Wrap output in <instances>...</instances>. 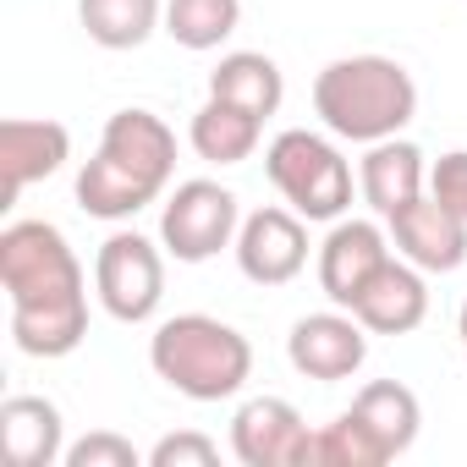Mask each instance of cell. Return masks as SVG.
<instances>
[{"instance_id": "8", "label": "cell", "mask_w": 467, "mask_h": 467, "mask_svg": "<svg viewBox=\"0 0 467 467\" xmlns=\"http://www.w3.org/2000/svg\"><path fill=\"white\" fill-rule=\"evenodd\" d=\"M237 270L254 281V286H286L308 270V225L303 214L286 203H270V209H254L243 225H237Z\"/></svg>"}, {"instance_id": "1", "label": "cell", "mask_w": 467, "mask_h": 467, "mask_svg": "<svg viewBox=\"0 0 467 467\" xmlns=\"http://www.w3.org/2000/svg\"><path fill=\"white\" fill-rule=\"evenodd\" d=\"M0 286L12 303V347L23 358H67L88 336V275L50 220L0 231Z\"/></svg>"}, {"instance_id": "13", "label": "cell", "mask_w": 467, "mask_h": 467, "mask_svg": "<svg viewBox=\"0 0 467 467\" xmlns=\"http://www.w3.org/2000/svg\"><path fill=\"white\" fill-rule=\"evenodd\" d=\"M352 314L363 319L368 336H412V330L429 319V286H423V270L390 254V259L363 281V292L352 297Z\"/></svg>"}, {"instance_id": "2", "label": "cell", "mask_w": 467, "mask_h": 467, "mask_svg": "<svg viewBox=\"0 0 467 467\" xmlns=\"http://www.w3.org/2000/svg\"><path fill=\"white\" fill-rule=\"evenodd\" d=\"M176 176V132L154 110H116L94 160L78 171V209L94 220H132Z\"/></svg>"}, {"instance_id": "23", "label": "cell", "mask_w": 467, "mask_h": 467, "mask_svg": "<svg viewBox=\"0 0 467 467\" xmlns=\"http://www.w3.org/2000/svg\"><path fill=\"white\" fill-rule=\"evenodd\" d=\"M61 462H67V467H138L143 456H138L132 440H121V434H110V429H94V434H83L78 445H67Z\"/></svg>"}, {"instance_id": "5", "label": "cell", "mask_w": 467, "mask_h": 467, "mask_svg": "<svg viewBox=\"0 0 467 467\" xmlns=\"http://www.w3.org/2000/svg\"><path fill=\"white\" fill-rule=\"evenodd\" d=\"M265 176L303 220H341L352 209V165H347V154L330 138L308 132V127H286L281 138H270Z\"/></svg>"}, {"instance_id": "17", "label": "cell", "mask_w": 467, "mask_h": 467, "mask_svg": "<svg viewBox=\"0 0 467 467\" xmlns=\"http://www.w3.org/2000/svg\"><path fill=\"white\" fill-rule=\"evenodd\" d=\"M209 99H225V105H243L248 116L270 121L286 99V78L281 67L265 56V50H231L220 56V67L209 72Z\"/></svg>"}, {"instance_id": "15", "label": "cell", "mask_w": 467, "mask_h": 467, "mask_svg": "<svg viewBox=\"0 0 467 467\" xmlns=\"http://www.w3.org/2000/svg\"><path fill=\"white\" fill-rule=\"evenodd\" d=\"M358 192H363V203L379 220L401 214L407 203H418L429 192V160H423V149L407 143V138L368 143V154L358 160Z\"/></svg>"}, {"instance_id": "7", "label": "cell", "mask_w": 467, "mask_h": 467, "mask_svg": "<svg viewBox=\"0 0 467 467\" xmlns=\"http://www.w3.org/2000/svg\"><path fill=\"white\" fill-rule=\"evenodd\" d=\"M94 297L121 325H149L165 303V254L138 231H116L94 254Z\"/></svg>"}, {"instance_id": "6", "label": "cell", "mask_w": 467, "mask_h": 467, "mask_svg": "<svg viewBox=\"0 0 467 467\" xmlns=\"http://www.w3.org/2000/svg\"><path fill=\"white\" fill-rule=\"evenodd\" d=\"M237 225H243L237 192L209 176H192V182H176V192L160 209V248L176 265H209L220 248L237 243Z\"/></svg>"}, {"instance_id": "18", "label": "cell", "mask_w": 467, "mask_h": 467, "mask_svg": "<svg viewBox=\"0 0 467 467\" xmlns=\"http://www.w3.org/2000/svg\"><path fill=\"white\" fill-rule=\"evenodd\" d=\"M352 412H358V423L374 434V445L385 451V462L407 456L412 440H418V429H423V407H418V396H412L401 379H374V385H363V390L352 396Z\"/></svg>"}, {"instance_id": "9", "label": "cell", "mask_w": 467, "mask_h": 467, "mask_svg": "<svg viewBox=\"0 0 467 467\" xmlns=\"http://www.w3.org/2000/svg\"><path fill=\"white\" fill-rule=\"evenodd\" d=\"M286 358L303 379L336 385L352 379L368 363V330L352 308H325V314H303L286 336Z\"/></svg>"}, {"instance_id": "19", "label": "cell", "mask_w": 467, "mask_h": 467, "mask_svg": "<svg viewBox=\"0 0 467 467\" xmlns=\"http://www.w3.org/2000/svg\"><path fill=\"white\" fill-rule=\"evenodd\" d=\"M259 138H265V121L248 116L243 105H225V99H203L192 110V127H187L192 154L209 160V165H243V160H254Z\"/></svg>"}, {"instance_id": "21", "label": "cell", "mask_w": 467, "mask_h": 467, "mask_svg": "<svg viewBox=\"0 0 467 467\" xmlns=\"http://www.w3.org/2000/svg\"><path fill=\"white\" fill-rule=\"evenodd\" d=\"M243 23V0H165V34L203 56V50H220Z\"/></svg>"}, {"instance_id": "10", "label": "cell", "mask_w": 467, "mask_h": 467, "mask_svg": "<svg viewBox=\"0 0 467 467\" xmlns=\"http://www.w3.org/2000/svg\"><path fill=\"white\" fill-rule=\"evenodd\" d=\"M308 423L286 396H254L231 418V456L243 467H303L308 462Z\"/></svg>"}, {"instance_id": "12", "label": "cell", "mask_w": 467, "mask_h": 467, "mask_svg": "<svg viewBox=\"0 0 467 467\" xmlns=\"http://www.w3.org/2000/svg\"><path fill=\"white\" fill-rule=\"evenodd\" d=\"M390 259V231L379 220H330V237L319 243V292L336 308H352L363 281Z\"/></svg>"}, {"instance_id": "24", "label": "cell", "mask_w": 467, "mask_h": 467, "mask_svg": "<svg viewBox=\"0 0 467 467\" xmlns=\"http://www.w3.org/2000/svg\"><path fill=\"white\" fill-rule=\"evenodd\" d=\"M214 462H220V445L198 429H182L149 445V467H214Z\"/></svg>"}, {"instance_id": "22", "label": "cell", "mask_w": 467, "mask_h": 467, "mask_svg": "<svg viewBox=\"0 0 467 467\" xmlns=\"http://www.w3.org/2000/svg\"><path fill=\"white\" fill-rule=\"evenodd\" d=\"M303 467H385V451L374 445V434L347 407L336 423H325V429L308 434V462Z\"/></svg>"}, {"instance_id": "3", "label": "cell", "mask_w": 467, "mask_h": 467, "mask_svg": "<svg viewBox=\"0 0 467 467\" xmlns=\"http://www.w3.org/2000/svg\"><path fill=\"white\" fill-rule=\"evenodd\" d=\"M314 116L347 143L401 138L418 116V83L390 56H341L314 78Z\"/></svg>"}, {"instance_id": "16", "label": "cell", "mask_w": 467, "mask_h": 467, "mask_svg": "<svg viewBox=\"0 0 467 467\" xmlns=\"http://www.w3.org/2000/svg\"><path fill=\"white\" fill-rule=\"evenodd\" d=\"M0 451L12 467H56L67 456L61 407L45 396H6L0 407Z\"/></svg>"}, {"instance_id": "26", "label": "cell", "mask_w": 467, "mask_h": 467, "mask_svg": "<svg viewBox=\"0 0 467 467\" xmlns=\"http://www.w3.org/2000/svg\"><path fill=\"white\" fill-rule=\"evenodd\" d=\"M456 336H462V363H467V303H462V319H456Z\"/></svg>"}, {"instance_id": "25", "label": "cell", "mask_w": 467, "mask_h": 467, "mask_svg": "<svg viewBox=\"0 0 467 467\" xmlns=\"http://www.w3.org/2000/svg\"><path fill=\"white\" fill-rule=\"evenodd\" d=\"M429 192L467 220V149H451L429 165Z\"/></svg>"}, {"instance_id": "20", "label": "cell", "mask_w": 467, "mask_h": 467, "mask_svg": "<svg viewBox=\"0 0 467 467\" xmlns=\"http://www.w3.org/2000/svg\"><path fill=\"white\" fill-rule=\"evenodd\" d=\"M78 23L99 50H138L165 28V0H78Z\"/></svg>"}, {"instance_id": "4", "label": "cell", "mask_w": 467, "mask_h": 467, "mask_svg": "<svg viewBox=\"0 0 467 467\" xmlns=\"http://www.w3.org/2000/svg\"><path fill=\"white\" fill-rule=\"evenodd\" d=\"M149 368L187 401H231L254 379V347L214 314H176L149 336Z\"/></svg>"}, {"instance_id": "14", "label": "cell", "mask_w": 467, "mask_h": 467, "mask_svg": "<svg viewBox=\"0 0 467 467\" xmlns=\"http://www.w3.org/2000/svg\"><path fill=\"white\" fill-rule=\"evenodd\" d=\"M67 160H72V132L61 121H34V116L0 121V176H6V203L0 209H12L23 187L56 176Z\"/></svg>"}, {"instance_id": "11", "label": "cell", "mask_w": 467, "mask_h": 467, "mask_svg": "<svg viewBox=\"0 0 467 467\" xmlns=\"http://www.w3.org/2000/svg\"><path fill=\"white\" fill-rule=\"evenodd\" d=\"M385 225H390L396 254L407 265H418L423 275H451V270L467 265V220L451 203H440L434 192H423L418 203H407Z\"/></svg>"}]
</instances>
